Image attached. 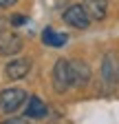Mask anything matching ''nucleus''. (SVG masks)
Segmentation results:
<instances>
[{
  "label": "nucleus",
  "mask_w": 119,
  "mask_h": 124,
  "mask_svg": "<svg viewBox=\"0 0 119 124\" xmlns=\"http://www.w3.org/2000/svg\"><path fill=\"white\" fill-rule=\"evenodd\" d=\"M18 0H0V9H7V7H11V5H16Z\"/></svg>",
  "instance_id": "obj_13"
},
{
  "label": "nucleus",
  "mask_w": 119,
  "mask_h": 124,
  "mask_svg": "<svg viewBox=\"0 0 119 124\" xmlns=\"http://www.w3.org/2000/svg\"><path fill=\"white\" fill-rule=\"evenodd\" d=\"M24 22H26L24 16H13V18H11V24H24Z\"/></svg>",
  "instance_id": "obj_12"
},
{
  "label": "nucleus",
  "mask_w": 119,
  "mask_h": 124,
  "mask_svg": "<svg viewBox=\"0 0 119 124\" xmlns=\"http://www.w3.org/2000/svg\"><path fill=\"white\" fill-rule=\"evenodd\" d=\"M64 22L75 27V29H86L88 24H91V18H88V13L84 11L82 5H73L64 11Z\"/></svg>",
  "instance_id": "obj_5"
},
{
  "label": "nucleus",
  "mask_w": 119,
  "mask_h": 124,
  "mask_svg": "<svg viewBox=\"0 0 119 124\" xmlns=\"http://www.w3.org/2000/svg\"><path fill=\"white\" fill-rule=\"evenodd\" d=\"M42 40H44V44H49V46H53V49H57V46H64V42H66L68 38H66V33H57L55 29L46 27V29L42 31Z\"/></svg>",
  "instance_id": "obj_10"
},
{
  "label": "nucleus",
  "mask_w": 119,
  "mask_h": 124,
  "mask_svg": "<svg viewBox=\"0 0 119 124\" xmlns=\"http://www.w3.org/2000/svg\"><path fill=\"white\" fill-rule=\"evenodd\" d=\"M82 7L91 20H104L108 13V0H84Z\"/></svg>",
  "instance_id": "obj_8"
},
{
  "label": "nucleus",
  "mask_w": 119,
  "mask_h": 124,
  "mask_svg": "<svg viewBox=\"0 0 119 124\" xmlns=\"http://www.w3.org/2000/svg\"><path fill=\"white\" fill-rule=\"evenodd\" d=\"M26 100V93L18 86H11V89H5L0 91V111L5 113H13L22 106V102Z\"/></svg>",
  "instance_id": "obj_1"
},
{
  "label": "nucleus",
  "mask_w": 119,
  "mask_h": 124,
  "mask_svg": "<svg viewBox=\"0 0 119 124\" xmlns=\"http://www.w3.org/2000/svg\"><path fill=\"white\" fill-rule=\"evenodd\" d=\"M0 24H2V22H0Z\"/></svg>",
  "instance_id": "obj_14"
},
{
  "label": "nucleus",
  "mask_w": 119,
  "mask_h": 124,
  "mask_svg": "<svg viewBox=\"0 0 119 124\" xmlns=\"http://www.w3.org/2000/svg\"><path fill=\"white\" fill-rule=\"evenodd\" d=\"M71 86V71H68V60L60 58L53 67V89L57 93H64Z\"/></svg>",
  "instance_id": "obj_2"
},
{
  "label": "nucleus",
  "mask_w": 119,
  "mask_h": 124,
  "mask_svg": "<svg viewBox=\"0 0 119 124\" xmlns=\"http://www.w3.org/2000/svg\"><path fill=\"white\" fill-rule=\"evenodd\" d=\"M29 69H31V60H26V58L11 60L5 67V75L9 78V80H22V78L29 73Z\"/></svg>",
  "instance_id": "obj_7"
},
{
  "label": "nucleus",
  "mask_w": 119,
  "mask_h": 124,
  "mask_svg": "<svg viewBox=\"0 0 119 124\" xmlns=\"http://www.w3.org/2000/svg\"><path fill=\"white\" fill-rule=\"evenodd\" d=\"M22 38L13 31H2L0 33V55H16L22 51Z\"/></svg>",
  "instance_id": "obj_4"
},
{
  "label": "nucleus",
  "mask_w": 119,
  "mask_h": 124,
  "mask_svg": "<svg viewBox=\"0 0 119 124\" xmlns=\"http://www.w3.org/2000/svg\"><path fill=\"white\" fill-rule=\"evenodd\" d=\"M2 124H31V122H29V117H11V120H7Z\"/></svg>",
  "instance_id": "obj_11"
},
{
  "label": "nucleus",
  "mask_w": 119,
  "mask_h": 124,
  "mask_svg": "<svg viewBox=\"0 0 119 124\" xmlns=\"http://www.w3.org/2000/svg\"><path fill=\"white\" fill-rule=\"evenodd\" d=\"M46 115H49V108H46V104L42 102V98L31 95V98H29V104H26V117L29 120H42Z\"/></svg>",
  "instance_id": "obj_9"
},
{
  "label": "nucleus",
  "mask_w": 119,
  "mask_h": 124,
  "mask_svg": "<svg viewBox=\"0 0 119 124\" xmlns=\"http://www.w3.org/2000/svg\"><path fill=\"white\" fill-rule=\"evenodd\" d=\"M117 60H115V53H106L104 55V62H101V78H104V84L110 91L115 84H117Z\"/></svg>",
  "instance_id": "obj_6"
},
{
  "label": "nucleus",
  "mask_w": 119,
  "mask_h": 124,
  "mask_svg": "<svg viewBox=\"0 0 119 124\" xmlns=\"http://www.w3.org/2000/svg\"><path fill=\"white\" fill-rule=\"evenodd\" d=\"M68 71H71V84L77 89L86 86L91 80V67L84 60H73V62L68 60Z\"/></svg>",
  "instance_id": "obj_3"
}]
</instances>
